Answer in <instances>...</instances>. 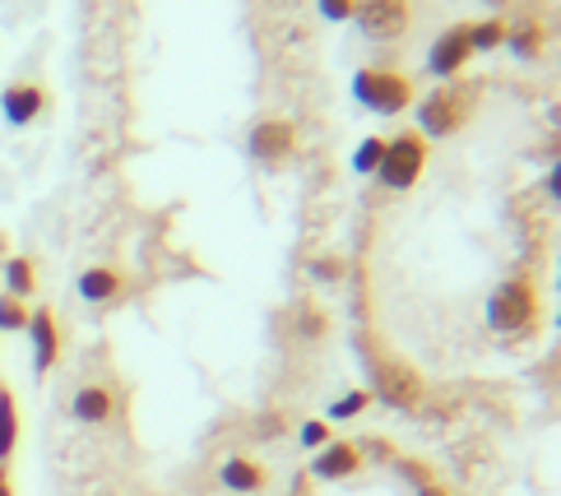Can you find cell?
<instances>
[{"mask_svg": "<svg viewBox=\"0 0 561 496\" xmlns=\"http://www.w3.org/2000/svg\"><path fill=\"white\" fill-rule=\"evenodd\" d=\"M473 61V51H469V33H465V24H450L446 33L432 43V51H427V70L436 74V79H459V70H465Z\"/></svg>", "mask_w": 561, "mask_h": 496, "instance_id": "obj_8", "label": "cell"}, {"mask_svg": "<svg viewBox=\"0 0 561 496\" xmlns=\"http://www.w3.org/2000/svg\"><path fill=\"white\" fill-rule=\"evenodd\" d=\"M28 334H33V371L47 376L56 367V357H61V330H56V315L47 307L28 311Z\"/></svg>", "mask_w": 561, "mask_h": 496, "instance_id": "obj_9", "label": "cell"}, {"mask_svg": "<svg viewBox=\"0 0 561 496\" xmlns=\"http://www.w3.org/2000/svg\"><path fill=\"white\" fill-rule=\"evenodd\" d=\"M380 158H386V135H371V140L357 145V153H353V172H357V176H376Z\"/></svg>", "mask_w": 561, "mask_h": 496, "instance_id": "obj_19", "label": "cell"}, {"mask_svg": "<svg viewBox=\"0 0 561 496\" xmlns=\"http://www.w3.org/2000/svg\"><path fill=\"white\" fill-rule=\"evenodd\" d=\"M548 195H561V168L548 172Z\"/></svg>", "mask_w": 561, "mask_h": 496, "instance_id": "obj_25", "label": "cell"}, {"mask_svg": "<svg viewBox=\"0 0 561 496\" xmlns=\"http://www.w3.org/2000/svg\"><path fill=\"white\" fill-rule=\"evenodd\" d=\"M478 84H440L417 103V135L423 140H450L469 126V116L478 107Z\"/></svg>", "mask_w": 561, "mask_h": 496, "instance_id": "obj_1", "label": "cell"}, {"mask_svg": "<svg viewBox=\"0 0 561 496\" xmlns=\"http://www.w3.org/2000/svg\"><path fill=\"white\" fill-rule=\"evenodd\" d=\"M122 288H126V279L116 269H107V265H93V269L79 274V297L93 302V307H103V302H112V297H122Z\"/></svg>", "mask_w": 561, "mask_h": 496, "instance_id": "obj_14", "label": "cell"}, {"mask_svg": "<svg viewBox=\"0 0 561 496\" xmlns=\"http://www.w3.org/2000/svg\"><path fill=\"white\" fill-rule=\"evenodd\" d=\"M247 149H251L255 163L284 168L288 158L297 153V126L288 122V116H265V122H255V126H251Z\"/></svg>", "mask_w": 561, "mask_h": 496, "instance_id": "obj_7", "label": "cell"}, {"mask_svg": "<svg viewBox=\"0 0 561 496\" xmlns=\"http://www.w3.org/2000/svg\"><path fill=\"white\" fill-rule=\"evenodd\" d=\"M0 112H5L10 126H33L37 116L47 112V89L43 84H10L0 93Z\"/></svg>", "mask_w": 561, "mask_h": 496, "instance_id": "obj_10", "label": "cell"}, {"mask_svg": "<svg viewBox=\"0 0 561 496\" xmlns=\"http://www.w3.org/2000/svg\"><path fill=\"white\" fill-rule=\"evenodd\" d=\"M353 97L376 116H399V112H409V103H417V89H413V79L399 70L363 66L353 74Z\"/></svg>", "mask_w": 561, "mask_h": 496, "instance_id": "obj_2", "label": "cell"}, {"mask_svg": "<svg viewBox=\"0 0 561 496\" xmlns=\"http://www.w3.org/2000/svg\"><path fill=\"white\" fill-rule=\"evenodd\" d=\"M423 168H427V140L417 130H399L386 135V158L376 168V182L386 191H413L423 182Z\"/></svg>", "mask_w": 561, "mask_h": 496, "instance_id": "obj_3", "label": "cell"}, {"mask_svg": "<svg viewBox=\"0 0 561 496\" xmlns=\"http://www.w3.org/2000/svg\"><path fill=\"white\" fill-rule=\"evenodd\" d=\"M367 404H371V390H348L344 400L330 404V423H348V418H357V413H363Z\"/></svg>", "mask_w": 561, "mask_h": 496, "instance_id": "obj_20", "label": "cell"}, {"mask_svg": "<svg viewBox=\"0 0 561 496\" xmlns=\"http://www.w3.org/2000/svg\"><path fill=\"white\" fill-rule=\"evenodd\" d=\"M19 446V408H14V394L0 385V464L14 454Z\"/></svg>", "mask_w": 561, "mask_h": 496, "instance_id": "obj_17", "label": "cell"}, {"mask_svg": "<svg viewBox=\"0 0 561 496\" xmlns=\"http://www.w3.org/2000/svg\"><path fill=\"white\" fill-rule=\"evenodd\" d=\"M14 330H28V307L19 297H0V334H14Z\"/></svg>", "mask_w": 561, "mask_h": 496, "instance_id": "obj_21", "label": "cell"}, {"mask_svg": "<svg viewBox=\"0 0 561 496\" xmlns=\"http://www.w3.org/2000/svg\"><path fill=\"white\" fill-rule=\"evenodd\" d=\"M353 5L357 0H320V14H325L330 24H344V19H353Z\"/></svg>", "mask_w": 561, "mask_h": 496, "instance_id": "obj_23", "label": "cell"}, {"mask_svg": "<svg viewBox=\"0 0 561 496\" xmlns=\"http://www.w3.org/2000/svg\"><path fill=\"white\" fill-rule=\"evenodd\" d=\"M371 367V390H376V400H386L390 408H417L423 404V394H427V385H423V376H417L409 362H399V357H376V362H367Z\"/></svg>", "mask_w": 561, "mask_h": 496, "instance_id": "obj_5", "label": "cell"}, {"mask_svg": "<svg viewBox=\"0 0 561 496\" xmlns=\"http://www.w3.org/2000/svg\"><path fill=\"white\" fill-rule=\"evenodd\" d=\"M0 496H10V473H5V464H0Z\"/></svg>", "mask_w": 561, "mask_h": 496, "instance_id": "obj_27", "label": "cell"}, {"mask_svg": "<svg viewBox=\"0 0 561 496\" xmlns=\"http://www.w3.org/2000/svg\"><path fill=\"white\" fill-rule=\"evenodd\" d=\"M357 469H363V450H357L353 441H330V446H320L316 464H311V473H316V478H325V483L353 478Z\"/></svg>", "mask_w": 561, "mask_h": 496, "instance_id": "obj_11", "label": "cell"}, {"mask_svg": "<svg viewBox=\"0 0 561 496\" xmlns=\"http://www.w3.org/2000/svg\"><path fill=\"white\" fill-rule=\"evenodd\" d=\"M5 288H10V297H33L37 292V269H33V261H24V255H10L5 261Z\"/></svg>", "mask_w": 561, "mask_h": 496, "instance_id": "obj_18", "label": "cell"}, {"mask_svg": "<svg viewBox=\"0 0 561 496\" xmlns=\"http://www.w3.org/2000/svg\"><path fill=\"white\" fill-rule=\"evenodd\" d=\"M488 5H496V10H501V5H506V0H488Z\"/></svg>", "mask_w": 561, "mask_h": 496, "instance_id": "obj_28", "label": "cell"}, {"mask_svg": "<svg viewBox=\"0 0 561 496\" xmlns=\"http://www.w3.org/2000/svg\"><path fill=\"white\" fill-rule=\"evenodd\" d=\"M70 418H75V423H84V427H103V423H112V390H103V385L75 390Z\"/></svg>", "mask_w": 561, "mask_h": 496, "instance_id": "obj_12", "label": "cell"}, {"mask_svg": "<svg viewBox=\"0 0 561 496\" xmlns=\"http://www.w3.org/2000/svg\"><path fill=\"white\" fill-rule=\"evenodd\" d=\"M339 274H344L339 261H316V279H339Z\"/></svg>", "mask_w": 561, "mask_h": 496, "instance_id": "obj_24", "label": "cell"}, {"mask_svg": "<svg viewBox=\"0 0 561 496\" xmlns=\"http://www.w3.org/2000/svg\"><path fill=\"white\" fill-rule=\"evenodd\" d=\"M302 446H311V450H320V446H330V423H302Z\"/></svg>", "mask_w": 561, "mask_h": 496, "instance_id": "obj_22", "label": "cell"}, {"mask_svg": "<svg viewBox=\"0 0 561 496\" xmlns=\"http://www.w3.org/2000/svg\"><path fill=\"white\" fill-rule=\"evenodd\" d=\"M506 47L515 56H525V61H538L543 56V24L538 19H519V24L506 28Z\"/></svg>", "mask_w": 561, "mask_h": 496, "instance_id": "obj_15", "label": "cell"}, {"mask_svg": "<svg viewBox=\"0 0 561 496\" xmlns=\"http://www.w3.org/2000/svg\"><path fill=\"white\" fill-rule=\"evenodd\" d=\"M353 24L371 43H399L413 28V0H357Z\"/></svg>", "mask_w": 561, "mask_h": 496, "instance_id": "obj_6", "label": "cell"}, {"mask_svg": "<svg viewBox=\"0 0 561 496\" xmlns=\"http://www.w3.org/2000/svg\"><path fill=\"white\" fill-rule=\"evenodd\" d=\"M538 321V288L529 279H506L488 297V330L496 334H519Z\"/></svg>", "mask_w": 561, "mask_h": 496, "instance_id": "obj_4", "label": "cell"}, {"mask_svg": "<svg viewBox=\"0 0 561 496\" xmlns=\"http://www.w3.org/2000/svg\"><path fill=\"white\" fill-rule=\"evenodd\" d=\"M506 19L492 14V19H478V24H465L469 33V51H496V47H506Z\"/></svg>", "mask_w": 561, "mask_h": 496, "instance_id": "obj_16", "label": "cell"}, {"mask_svg": "<svg viewBox=\"0 0 561 496\" xmlns=\"http://www.w3.org/2000/svg\"><path fill=\"white\" fill-rule=\"evenodd\" d=\"M218 483H224L228 492H260L270 483V473L265 464H255V460H242V454H232V460H224V469H218Z\"/></svg>", "mask_w": 561, "mask_h": 496, "instance_id": "obj_13", "label": "cell"}, {"mask_svg": "<svg viewBox=\"0 0 561 496\" xmlns=\"http://www.w3.org/2000/svg\"><path fill=\"white\" fill-rule=\"evenodd\" d=\"M417 496H450L446 487H436V483H423V487H417Z\"/></svg>", "mask_w": 561, "mask_h": 496, "instance_id": "obj_26", "label": "cell"}]
</instances>
